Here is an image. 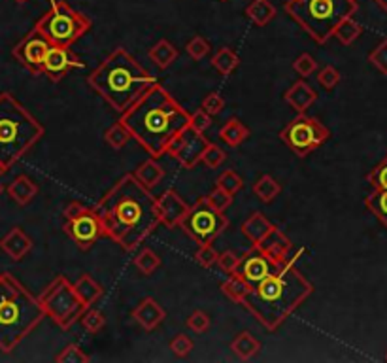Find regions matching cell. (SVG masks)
I'll use <instances>...</instances> for the list:
<instances>
[{"label":"cell","instance_id":"19","mask_svg":"<svg viewBox=\"0 0 387 363\" xmlns=\"http://www.w3.org/2000/svg\"><path fill=\"white\" fill-rule=\"evenodd\" d=\"M131 316L136 323H140L146 331H154L160 323L167 320V310L160 307V302L154 297L142 299L131 312Z\"/></svg>","mask_w":387,"mask_h":363},{"label":"cell","instance_id":"11","mask_svg":"<svg viewBox=\"0 0 387 363\" xmlns=\"http://www.w3.org/2000/svg\"><path fill=\"white\" fill-rule=\"evenodd\" d=\"M181 227L199 246L212 244L229 227V218L225 216V212H217L215 209H212L206 199L201 197L189 209V214L186 216Z\"/></svg>","mask_w":387,"mask_h":363},{"label":"cell","instance_id":"16","mask_svg":"<svg viewBox=\"0 0 387 363\" xmlns=\"http://www.w3.org/2000/svg\"><path fill=\"white\" fill-rule=\"evenodd\" d=\"M157 209H159L160 225L167 229H176L183 223L186 216L189 214V204L176 189H167L157 197Z\"/></svg>","mask_w":387,"mask_h":363},{"label":"cell","instance_id":"29","mask_svg":"<svg viewBox=\"0 0 387 363\" xmlns=\"http://www.w3.org/2000/svg\"><path fill=\"white\" fill-rule=\"evenodd\" d=\"M244 14L255 27H265L276 17V8L270 0H252Z\"/></svg>","mask_w":387,"mask_h":363},{"label":"cell","instance_id":"28","mask_svg":"<svg viewBox=\"0 0 387 363\" xmlns=\"http://www.w3.org/2000/svg\"><path fill=\"white\" fill-rule=\"evenodd\" d=\"M254 288V284L246 280L240 273H233V275H229V278L225 282L221 284V291H223V296L231 299L233 302L236 305H242L244 299L247 297V293L252 291Z\"/></svg>","mask_w":387,"mask_h":363},{"label":"cell","instance_id":"34","mask_svg":"<svg viewBox=\"0 0 387 363\" xmlns=\"http://www.w3.org/2000/svg\"><path fill=\"white\" fill-rule=\"evenodd\" d=\"M131 140H133V135H131L127 125L121 120L115 121L114 125H110V127L104 131V142H106L110 148L123 150Z\"/></svg>","mask_w":387,"mask_h":363},{"label":"cell","instance_id":"12","mask_svg":"<svg viewBox=\"0 0 387 363\" xmlns=\"http://www.w3.org/2000/svg\"><path fill=\"white\" fill-rule=\"evenodd\" d=\"M212 142L208 140L204 133L195 131L191 125L186 127L181 133L174 136V140L170 142V146L167 148V155L172 157L174 161H178L183 168L191 170L199 163L202 161V155L206 152V148Z\"/></svg>","mask_w":387,"mask_h":363},{"label":"cell","instance_id":"43","mask_svg":"<svg viewBox=\"0 0 387 363\" xmlns=\"http://www.w3.org/2000/svg\"><path fill=\"white\" fill-rule=\"evenodd\" d=\"M368 63H370L378 72L387 76V38L386 40H381L380 44L368 54Z\"/></svg>","mask_w":387,"mask_h":363},{"label":"cell","instance_id":"13","mask_svg":"<svg viewBox=\"0 0 387 363\" xmlns=\"http://www.w3.org/2000/svg\"><path fill=\"white\" fill-rule=\"evenodd\" d=\"M63 229L72 239L74 244L80 250H83V252L93 248L97 241L106 235L101 223V218L97 214L94 207H87L81 214L65 220Z\"/></svg>","mask_w":387,"mask_h":363},{"label":"cell","instance_id":"56","mask_svg":"<svg viewBox=\"0 0 387 363\" xmlns=\"http://www.w3.org/2000/svg\"><path fill=\"white\" fill-rule=\"evenodd\" d=\"M2 275H4V273H0V282H2Z\"/></svg>","mask_w":387,"mask_h":363},{"label":"cell","instance_id":"45","mask_svg":"<svg viewBox=\"0 0 387 363\" xmlns=\"http://www.w3.org/2000/svg\"><path fill=\"white\" fill-rule=\"evenodd\" d=\"M186 51L193 60H202L210 54V44L204 36H193L191 40L187 42Z\"/></svg>","mask_w":387,"mask_h":363},{"label":"cell","instance_id":"38","mask_svg":"<svg viewBox=\"0 0 387 363\" xmlns=\"http://www.w3.org/2000/svg\"><path fill=\"white\" fill-rule=\"evenodd\" d=\"M215 186H220L223 188L225 191H229L231 195H236L238 191L244 189V180H242V176L233 170V168H227V170H223L220 176H217V180H215Z\"/></svg>","mask_w":387,"mask_h":363},{"label":"cell","instance_id":"2","mask_svg":"<svg viewBox=\"0 0 387 363\" xmlns=\"http://www.w3.org/2000/svg\"><path fill=\"white\" fill-rule=\"evenodd\" d=\"M149 157L167 154L174 136L189 127L191 114L163 86H154L120 118Z\"/></svg>","mask_w":387,"mask_h":363},{"label":"cell","instance_id":"60","mask_svg":"<svg viewBox=\"0 0 387 363\" xmlns=\"http://www.w3.org/2000/svg\"><path fill=\"white\" fill-rule=\"evenodd\" d=\"M354 2H357V0H354Z\"/></svg>","mask_w":387,"mask_h":363},{"label":"cell","instance_id":"59","mask_svg":"<svg viewBox=\"0 0 387 363\" xmlns=\"http://www.w3.org/2000/svg\"><path fill=\"white\" fill-rule=\"evenodd\" d=\"M386 362H387V354H386Z\"/></svg>","mask_w":387,"mask_h":363},{"label":"cell","instance_id":"49","mask_svg":"<svg viewBox=\"0 0 387 363\" xmlns=\"http://www.w3.org/2000/svg\"><path fill=\"white\" fill-rule=\"evenodd\" d=\"M293 70L301 78H308V76H312L318 70V63H315V59L310 54H301L295 59Z\"/></svg>","mask_w":387,"mask_h":363},{"label":"cell","instance_id":"33","mask_svg":"<svg viewBox=\"0 0 387 363\" xmlns=\"http://www.w3.org/2000/svg\"><path fill=\"white\" fill-rule=\"evenodd\" d=\"M252 191H254V195L257 197L261 202H267L268 204V202H272L276 197L280 195L281 186L280 182L276 180V178H272L270 175H263L259 180L255 182Z\"/></svg>","mask_w":387,"mask_h":363},{"label":"cell","instance_id":"23","mask_svg":"<svg viewBox=\"0 0 387 363\" xmlns=\"http://www.w3.org/2000/svg\"><path fill=\"white\" fill-rule=\"evenodd\" d=\"M6 191L12 201L17 202L19 207H25L38 195V184L33 178H28L27 175H21L8 186Z\"/></svg>","mask_w":387,"mask_h":363},{"label":"cell","instance_id":"4","mask_svg":"<svg viewBox=\"0 0 387 363\" xmlns=\"http://www.w3.org/2000/svg\"><path fill=\"white\" fill-rule=\"evenodd\" d=\"M157 83V78L149 74L125 47H115L87 76V86L120 114L134 106Z\"/></svg>","mask_w":387,"mask_h":363},{"label":"cell","instance_id":"17","mask_svg":"<svg viewBox=\"0 0 387 363\" xmlns=\"http://www.w3.org/2000/svg\"><path fill=\"white\" fill-rule=\"evenodd\" d=\"M276 269L278 267L257 246H254L252 250H247L244 256H240V265H238L236 273H240L246 280H249L255 286L261 280H265L267 276L272 275Z\"/></svg>","mask_w":387,"mask_h":363},{"label":"cell","instance_id":"9","mask_svg":"<svg viewBox=\"0 0 387 363\" xmlns=\"http://www.w3.org/2000/svg\"><path fill=\"white\" fill-rule=\"evenodd\" d=\"M38 301L46 316L51 318L60 330H70L74 323L80 322V318L87 310L83 301L76 293L74 284L68 282L67 276L63 275L47 284V288L42 291Z\"/></svg>","mask_w":387,"mask_h":363},{"label":"cell","instance_id":"14","mask_svg":"<svg viewBox=\"0 0 387 363\" xmlns=\"http://www.w3.org/2000/svg\"><path fill=\"white\" fill-rule=\"evenodd\" d=\"M51 42L47 40L46 36L38 31L33 29L31 33L23 38V40L14 47L12 55L21 67L27 68L31 74H44V60L47 57V51L51 49Z\"/></svg>","mask_w":387,"mask_h":363},{"label":"cell","instance_id":"48","mask_svg":"<svg viewBox=\"0 0 387 363\" xmlns=\"http://www.w3.org/2000/svg\"><path fill=\"white\" fill-rule=\"evenodd\" d=\"M227 161V154H225V150L220 148L217 144H210L202 155V163L206 165L208 168H220L223 163Z\"/></svg>","mask_w":387,"mask_h":363},{"label":"cell","instance_id":"3","mask_svg":"<svg viewBox=\"0 0 387 363\" xmlns=\"http://www.w3.org/2000/svg\"><path fill=\"white\" fill-rule=\"evenodd\" d=\"M302 252L299 250L293 257H287L272 275L255 284L242 302L268 331L280 330L281 323L314 293L312 282L295 267Z\"/></svg>","mask_w":387,"mask_h":363},{"label":"cell","instance_id":"42","mask_svg":"<svg viewBox=\"0 0 387 363\" xmlns=\"http://www.w3.org/2000/svg\"><path fill=\"white\" fill-rule=\"evenodd\" d=\"M367 182L372 186V189H387V155L378 165L370 168L367 175Z\"/></svg>","mask_w":387,"mask_h":363},{"label":"cell","instance_id":"52","mask_svg":"<svg viewBox=\"0 0 387 363\" xmlns=\"http://www.w3.org/2000/svg\"><path fill=\"white\" fill-rule=\"evenodd\" d=\"M214 118L204 112L202 108L199 110H195L193 114H191V121H189V125L195 129V131H199V133H206L208 129L212 127V123H214Z\"/></svg>","mask_w":387,"mask_h":363},{"label":"cell","instance_id":"18","mask_svg":"<svg viewBox=\"0 0 387 363\" xmlns=\"http://www.w3.org/2000/svg\"><path fill=\"white\" fill-rule=\"evenodd\" d=\"M257 248H259L276 267H280V265H283V263L287 261V256H289V252L293 248V242H291V239H289L280 227L274 225L272 231L257 244Z\"/></svg>","mask_w":387,"mask_h":363},{"label":"cell","instance_id":"37","mask_svg":"<svg viewBox=\"0 0 387 363\" xmlns=\"http://www.w3.org/2000/svg\"><path fill=\"white\" fill-rule=\"evenodd\" d=\"M80 323L87 333L94 335V333H101V331L106 328V316L102 314L101 310L87 309L85 312H83V316L80 318Z\"/></svg>","mask_w":387,"mask_h":363},{"label":"cell","instance_id":"15","mask_svg":"<svg viewBox=\"0 0 387 363\" xmlns=\"http://www.w3.org/2000/svg\"><path fill=\"white\" fill-rule=\"evenodd\" d=\"M83 67H85V63L74 54L70 47L51 46V49L47 51L46 60H44V76L49 78V81L59 83L70 70H78Z\"/></svg>","mask_w":387,"mask_h":363},{"label":"cell","instance_id":"27","mask_svg":"<svg viewBox=\"0 0 387 363\" xmlns=\"http://www.w3.org/2000/svg\"><path fill=\"white\" fill-rule=\"evenodd\" d=\"M133 175L138 178L142 186H146L147 189H154L159 186L160 182L165 180L167 170L160 167L155 157H149V159H146V161L140 163L138 167L134 168Z\"/></svg>","mask_w":387,"mask_h":363},{"label":"cell","instance_id":"54","mask_svg":"<svg viewBox=\"0 0 387 363\" xmlns=\"http://www.w3.org/2000/svg\"><path fill=\"white\" fill-rule=\"evenodd\" d=\"M374 2H376V4H378V6H380L387 14V0H374Z\"/></svg>","mask_w":387,"mask_h":363},{"label":"cell","instance_id":"7","mask_svg":"<svg viewBox=\"0 0 387 363\" xmlns=\"http://www.w3.org/2000/svg\"><path fill=\"white\" fill-rule=\"evenodd\" d=\"M286 14L315 42L327 44L346 17L357 12L354 0H287Z\"/></svg>","mask_w":387,"mask_h":363},{"label":"cell","instance_id":"20","mask_svg":"<svg viewBox=\"0 0 387 363\" xmlns=\"http://www.w3.org/2000/svg\"><path fill=\"white\" fill-rule=\"evenodd\" d=\"M0 250L6 254L10 259L21 261L33 250V241L31 236L21 227H12L6 233V236L0 241Z\"/></svg>","mask_w":387,"mask_h":363},{"label":"cell","instance_id":"36","mask_svg":"<svg viewBox=\"0 0 387 363\" xmlns=\"http://www.w3.org/2000/svg\"><path fill=\"white\" fill-rule=\"evenodd\" d=\"M133 265L140 271L144 276H151L155 271L160 267V257L157 256L151 248H144L134 256Z\"/></svg>","mask_w":387,"mask_h":363},{"label":"cell","instance_id":"10","mask_svg":"<svg viewBox=\"0 0 387 363\" xmlns=\"http://www.w3.org/2000/svg\"><path fill=\"white\" fill-rule=\"evenodd\" d=\"M329 138H331V131L320 120L306 114H297L280 131V140L297 157H308Z\"/></svg>","mask_w":387,"mask_h":363},{"label":"cell","instance_id":"35","mask_svg":"<svg viewBox=\"0 0 387 363\" xmlns=\"http://www.w3.org/2000/svg\"><path fill=\"white\" fill-rule=\"evenodd\" d=\"M361 34H363V27L359 23L354 17H346L334 31V38L340 42L342 46H352Z\"/></svg>","mask_w":387,"mask_h":363},{"label":"cell","instance_id":"30","mask_svg":"<svg viewBox=\"0 0 387 363\" xmlns=\"http://www.w3.org/2000/svg\"><path fill=\"white\" fill-rule=\"evenodd\" d=\"M210 65L220 72L221 76H231L236 70V68L240 67V57L236 55L233 47L229 46H223L220 47L214 55H212V59H210Z\"/></svg>","mask_w":387,"mask_h":363},{"label":"cell","instance_id":"26","mask_svg":"<svg viewBox=\"0 0 387 363\" xmlns=\"http://www.w3.org/2000/svg\"><path fill=\"white\" fill-rule=\"evenodd\" d=\"M147 57L159 70H167L172 67L174 60L178 59V47L167 38H163L147 49Z\"/></svg>","mask_w":387,"mask_h":363},{"label":"cell","instance_id":"5","mask_svg":"<svg viewBox=\"0 0 387 363\" xmlns=\"http://www.w3.org/2000/svg\"><path fill=\"white\" fill-rule=\"evenodd\" d=\"M46 312L14 276L4 273L0 282V350L10 354L44 320Z\"/></svg>","mask_w":387,"mask_h":363},{"label":"cell","instance_id":"31","mask_svg":"<svg viewBox=\"0 0 387 363\" xmlns=\"http://www.w3.org/2000/svg\"><path fill=\"white\" fill-rule=\"evenodd\" d=\"M74 289H76V293L80 297L83 305H85L87 309L93 305L97 299H101L102 296V286L97 280H94L93 276L89 275H81L76 282H74Z\"/></svg>","mask_w":387,"mask_h":363},{"label":"cell","instance_id":"40","mask_svg":"<svg viewBox=\"0 0 387 363\" xmlns=\"http://www.w3.org/2000/svg\"><path fill=\"white\" fill-rule=\"evenodd\" d=\"M193 346L195 343L191 341V337L186 335V333H178V335L172 337L170 343H168V348L172 350L174 356L180 357V360L189 356V354L193 352Z\"/></svg>","mask_w":387,"mask_h":363},{"label":"cell","instance_id":"57","mask_svg":"<svg viewBox=\"0 0 387 363\" xmlns=\"http://www.w3.org/2000/svg\"><path fill=\"white\" fill-rule=\"evenodd\" d=\"M221 2H229V0H221Z\"/></svg>","mask_w":387,"mask_h":363},{"label":"cell","instance_id":"47","mask_svg":"<svg viewBox=\"0 0 387 363\" xmlns=\"http://www.w3.org/2000/svg\"><path fill=\"white\" fill-rule=\"evenodd\" d=\"M186 325L189 328V330L193 331V333L202 335V333H206V331L210 330L212 320H210V316H208L204 310H195L193 314L186 320Z\"/></svg>","mask_w":387,"mask_h":363},{"label":"cell","instance_id":"58","mask_svg":"<svg viewBox=\"0 0 387 363\" xmlns=\"http://www.w3.org/2000/svg\"><path fill=\"white\" fill-rule=\"evenodd\" d=\"M0 193H2V186H0Z\"/></svg>","mask_w":387,"mask_h":363},{"label":"cell","instance_id":"25","mask_svg":"<svg viewBox=\"0 0 387 363\" xmlns=\"http://www.w3.org/2000/svg\"><path fill=\"white\" fill-rule=\"evenodd\" d=\"M249 138V129L246 127V123L240 121L238 118H229L223 127L220 129V140L225 142L229 148H238L244 142Z\"/></svg>","mask_w":387,"mask_h":363},{"label":"cell","instance_id":"55","mask_svg":"<svg viewBox=\"0 0 387 363\" xmlns=\"http://www.w3.org/2000/svg\"><path fill=\"white\" fill-rule=\"evenodd\" d=\"M14 2H17V4H27L28 0H14Z\"/></svg>","mask_w":387,"mask_h":363},{"label":"cell","instance_id":"39","mask_svg":"<svg viewBox=\"0 0 387 363\" xmlns=\"http://www.w3.org/2000/svg\"><path fill=\"white\" fill-rule=\"evenodd\" d=\"M233 197L234 195H231L229 191H225V189L220 188V186H215L204 199H206V202L212 209H215L217 212H225V210L233 204Z\"/></svg>","mask_w":387,"mask_h":363},{"label":"cell","instance_id":"53","mask_svg":"<svg viewBox=\"0 0 387 363\" xmlns=\"http://www.w3.org/2000/svg\"><path fill=\"white\" fill-rule=\"evenodd\" d=\"M87 209V204H83L81 201H72L68 202L67 207H65V210H63V216H65V220H68V218H74V216L81 214L83 210Z\"/></svg>","mask_w":387,"mask_h":363},{"label":"cell","instance_id":"50","mask_svg":"<svg viewBox=\"0 0 387 363\" xmlns=\"http://www.w3.org/2000/svg\"><path fill=\"white\" fill-rule=\"evenodd\" d=\"M201 108L214 118V115L223 112V108H225V99H223L221 93H217V91H212V93H208L206 97L202 99Z\"/></svg>","mask_w":387,"mask_h":363},{"label":"cell","instance_id":"46","mask_svg":"<svg viewBox=\"0 0 387 363\" xmlns=\"http://www.w3.org/2000/svg\"><path fill=\"white\" fill-rule=\"evenodd\" d=\"M217 257H220V254H217V250L212 244H201L199 250L195 252V261L199 263L201 267H204V269H210V267L217 265Z\"/></svg>","mask_w":387,"mask_h":363},{"label":"cell","instance_id":"1","mask_svg":"<svg viewBox=\"0 0 387 363\" xmlns=\"http://www.w3.org/2000/svg\"><path fill=\"white\" fill-rule=\"evenodd\" d=\"M106 236L125 252H134L160 225L157 197L129 172L94 204Z\"/></svg>","mask_w":387,"mask_h":363},{"label":"cell","instance_id":"24","mask_svg":"<svg viewBox=\"0 0 387 363\" xmlns=\"http://www.w3.org/2000/svg\"><path fill=\"white\" fill-rule=\"evenodd\" d=\"M231 350L240 362H249L261 352V341L252 331H240L231 341Z\"/></svg>","mask_w":387,"mask_h":363},{"label":"cell","instance_id":"32","mask_svg":"<svg viewBox=\"0 0 387 363\" xmlns=\"http://www.w3.org/2000/svg\"><path fill=\"white\" fill-rule=\"evenodd\" d=\"M365 207L387 229V189H372L365 199Z\"/></svg>","mask_w":387,"mask_h":363},{"label":"cell","instance_id":"44","mask_svg":"<svg viewBox=\"0 0 387 363\" xmlns=\"http://www.w3.org/2000/svg\"><path fill=\"white\" fill-rule=\"evenodd\" d=\"M315 78H318V83H320L321 88L327 89V91H333L342 80L340 72H338L334 67H331V65H325V67L321 68Z\"/></svg>","mask_w":387,"mask_h":363},{"label":"cell","instance_id":"51","mask_svg":"<svg viewBox=\"0 0 387 363\" xmlns=\"http://www.w3.org/2000/svg\"><path fill=\"white\" fill-rule=\"evenodd\" d=\"M238 265H240V257L234 254L233 250H225L221 252L220 257H217V267H220L225 275H233L238 271Z\"/></svg>","mask_w":387,"mask_h":363},{"label":"cell","instance_id":"22","mask_svg":"<svg viewBox=\"0 0 387 363\" xmlns=\"http://www.w3.org/2000/svg\"><path fill=\"white\" fill-rule=\"evenodd\" d=\"M272 229L274 223H270V220H268L263 212H252V214L246 218V222L242 223L240 231L247 241L252 242L254 246H257Z\"/></svg>","mask_w":387,"mask_h":363},{"label":"cell","instance_id":"6","mask_svg":"<svg viewBox=\"0 0 387 363\" xmlns=\"http://www.w3.org/2000/svg\"><path fill=\"white\" fill-rule=\"evenodd\" d=\"M46 129L14 95L0 93V163L12 168L38 144Z\"/></svg>","mask_w":387,"mask_h":363},{"label":"cell","instance_id":"41","mask_svg":"<svg viewBox=\"0 0 387 363\" xmlns=\"http://www.w3.org/2000/svg\"><path fill=\"white\" fill-rule=\"evenodd\" d=\"M91 357L78 346V344H68L55 356V362L59 363H87Z\"/></svg>","mask_w":387,"mask_h":363},{"label":"cell","instance_id":"21","mask_svg":"<svg viewBox=\"0 0 387 363\" xmlns=\"http://www.w3.org/2000/svg\"><path fill=\"white\" fill-rule=\"evenodd\" d=\"M283 101L293 108L297 114H306V110L315 101H318V93L314 91V88H310L304 80H297L283 93Z\"/></svg>","mask_w":387,"mask_h":363},{"label":"cell","instance_id":"8","mask_svg":"<svg viewBox=\"0 0 387 363\" xmlns=\"http://www.w3.org/2000/svg\"><path fill=\"white\" fill-rule=\"evenodd\" d=\"M91 27L93 21L74 10L65 0H53L51 8L34 25V29H38L53 46L63 47H72L91 31Z\"/></svg>","mask_w":387,"mask_h":363}]
</instances>
